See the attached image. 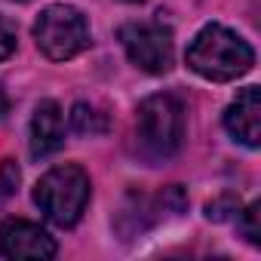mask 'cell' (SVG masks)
<instances>
[{
    "label": "cell",
    "instance_id": "6da1fadb",
    "mask_svg": "<svg viewBox=\"0 0 261 261\" xmlns=\"http://www.w3.org/2000/svg\"><path fill=\"white\" fill-rule=\"evenodd\" d=\"M255 62L252 46L224 25H206L188 46V65L206 80L227 83L243 77Z\"/></svg>",
    "mask_w": 261,
    "mask_h": 261
},
{
    "label": "cell",
    "instance_id": "7a4b0ae2",
    "mask_svg": "<svg viewBox=\"0 0 261 261\" xmlns=\"http://www.w3.org/2000/svg\"><path fill=\"white\" fill-rule=\"evenodd\" d=\"M89 194H92L89 175L77 163L56 166L34 185V203L56 227H74L86 212Z\"/></svg>",
    "mask_w": 261,
    "mask_h": 261
},
{
    "label": "cell",
    "instance_id": "3957f363",
    "mask_svg": "<svg viewBox=\"0 0 261 261\" xmlns=\"http://www.w3.org/2000/svg\"><path fill=\"white\" fill-rule=\"evenodd\" d=\"M136 139L148 160H169L185 139V108L175 95L157 92L139 105Z\"/></svg>",
    "mask_w": 261,
    "mask_h": 261
},
{
    "label": "cell",
    "instance_id": "277c9868",
    "mask_svg": "<svg viewBox=\"0 0 261 261\" xmlns=\"http://www.w3.org/2000/svg\"><path fill=\"white\" fill-rule=\"evenodd\" d=\"M34 43L53 62H68L89 46V25L77 7L53 4L34 22Z\"/></svg>",
    "mask_w": 261,
    "mask_h": 261
},
{
    "label": "cell",
    "instance_id": "5b68a950",
    "mask_svg": "<svg viewBox=\"0 0 261 261\" xmlns=\"http://www.w3.org/2000/svg\"><path fill=\"white\" fill-rule=\"evenodd\" d=\"M120 43L129 62L148 74H166L172 68V34L163 25H123Z\"/></svg>",
    "mask_w": 261,
    "mask_h": 261
},
{
    "label": "cell",
    "instance_id": "8992f818",
    "mask_svg": "<svg viewBox=\"0 0 261 261\" xmlns=\"http://www.w3.org/2000/svg\"><path fill=\"white\" fill-rule=\"evenodd\" d=\"M59 252L56 240L34 221H25V218H7L0 224V255L7 258H53Z\"/></svg>",
    "mask_w": 261,
    "mask_h": 261
},
{
    "label": "cell",
    "instance_id": "52a82bcc",
    "mask_svg": "<svg viewBox=\"0 0 261 261\" xmlns=\"http://www.w3.org/2000/svg\"><path fill=\"white\" fill-rule=\"evenodd\" d=\"M224 129L246 148L261 145V92H258V86L240 89L237 101H230V108L224 111Z\"/></svg>",
    "mask_w": 261,
    "mask_h": 261
},
{
    "label": "cell",
    "instance_id": "ba28073f",
    "mask_svg": "<svg viewBox=\"0 0 261 261\" xmlns=\"http://www.w3.org/2000/svg\"><path fill=\"white\" fill-rule=\"evenodd\" d=\"M65 142V117H62V108L46 98L34 108V117H31V157L34 160H43L49 154H56Z\"/></svg>",
    "mask_w": 261,
    "mask_h": 261
},
{
    "label": "cell",
    "instance_id": "9c48e42d",
    "mask_svg": "<svg viewBox=\"0 0 261 261\" xmlns=\"http://www.w3.org/2000/svg\"><path fill=\"white\" fill-rule=\"evenodd\" d=\"M71 129H74L77 136H89V139H95V136H105L108 129H111V120H108V114L98 111L95 105H89V101H77V105L71 108Z\"/></svg>",
    "mask_w": 261,
    "mask_h": 261
},
{
    "label": "cell",
    "instance_id": "30bf717a",
    "mask_svg": "<svg viewBox=\"0 0 261 261\" xmlns=\"http://www.w3.org/2000/svg\"><path fill=\"white\" fill-rule=\"evenodd\" d=\"M19 178H22V172H19L16 160H4V163H0V206L19 191Z\"/></svg>",
    "mask_w": 261,
    "mask_h": 261
},
{
    "label": "cell",
    "instance_id": "8fae6325",
    "mask_svg": "<svg viewBox=\"0 0 261 261\" xmlns=\"http://www.w3.org/2000/svg\"><path fill=\"white\" fill-rule=\"evenodd\" d=\"M233 212H240V200L233 194H221L218 200H212L206 206V218L209 221H227V218H233Z\"/></svg>",
    "mask_w": 261,
    "mask_h": 261
},
{
    "label": "cell",
    "instance_id": "7c38bea8",
    "mask_svg": "<svg viewBox=\"0 0 261 261\" xmlns=\"http://www.w3.org/2000/svg\"><path fill=\"white\" fill-rule=\"evenodd\" d=\"M258 203H252V206H246L243 212H237V218H240V230H243V237L252 243V246H258L261 243V224H258Z\"/></svg>",
    "mask_w": 261,
    "mask_h": 261
},
{
    "label": "cell",
    "instance_id": "4fadbf2b",
    "mask_svg": "<svg viewBox=\"0 0 261 261\" xmlns=\"http://www.w3.org/2000/svg\"><path fill=\"white\" fill-rule=\"evenodd\" d=\"M16 40H19L16 25H13L7 16H0V62L10 59V56L16 53Z\"/></svg>",
    "mask_w": 261,
    "mask_h": 261
},
{
    "label": "cell",
    "instance_id": "5bb4252c",
    "mask_svg": "<svg viewBox=\"0 0 261 261\" xmlns=\"http://www.w3.org/2000/svg\"><path fill=\"white\" fill-rule=\"evenodd\" d=\"M129 4H142V0H129Z\"/></svg>",
    "mask_w": 261,
    "mask_h": 261
},
{
    "label": "cell",
    "instance_id": "9a60e30c",
    "mask_svg": "<svg viewBox=\"0 0 261 261\" xmlns=\"http://www.w3.org/2000/svg\"><path fill=\"white\" fill-rule=\"evenodd\" d=\"M22 4H25V0H22Z\"/></svg>",
    "mask_w": 261,
    "mask_h": 261
}]
</instances>
